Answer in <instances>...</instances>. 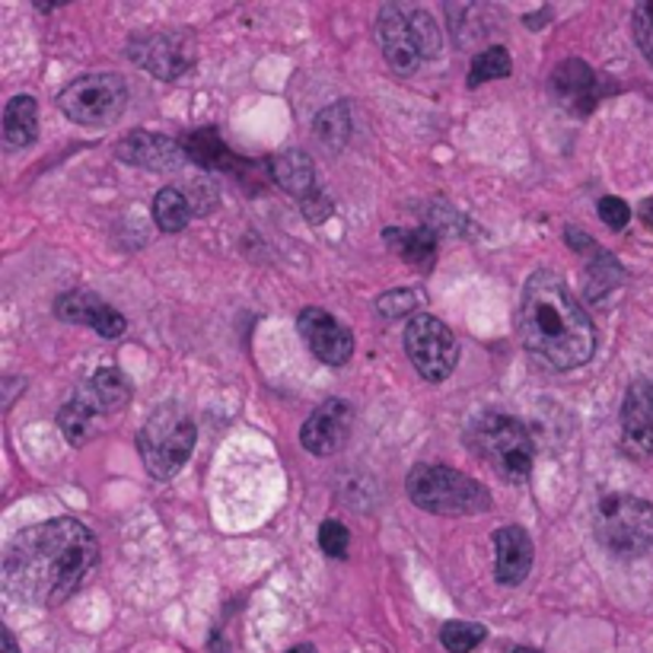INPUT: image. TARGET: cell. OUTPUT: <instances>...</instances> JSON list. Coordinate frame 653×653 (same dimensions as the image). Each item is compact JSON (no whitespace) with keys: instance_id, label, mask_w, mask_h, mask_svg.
Returning <instances> with one entry per match:
<instances>
[{"instance_id":"52a82bcc","label":"cell","mask_w":653,"mask_h":653,"mask_svg":"<svg viewBox=\"0 0 653 653\" xmlns=\"http://www.w3.org/2000/svg\"><path fill=\"white\" fill-rule=\"evenodd\" d=\"M61 113L86 128H106L128 109V84L118 74H84L57 96Z\"/></svg>"},{"instance_id":"8d00e7d4","label":"cell","mask_w":653,"mask_h":653,"mask_svg":"<svg viewBox=\"0 0 653 653\" xmlns=\"http://www.w3.org/2000/svg\"><path fill=\"white\" fill-rule=\"evenodd\" d=\"M3 653H20L17 651V644H13V638H10L7 631H3Z\"/></svg>"},{"instance_id":"5b68a950","label":"cell","mask_w":653,"mask_h":653,"mask_svg":"<svg viewBox=\"0 0 653 653\" xmlns=\"http://www.w3.org/2000/svg\"><path fill=\"white\" fill-rule=\"evenodd\" d=\"M472 447L488 459V465L511 484L529 482L536 443L523 421L501 411H484L469 427Z\"/></svg>"},{"instance_id":"484cf974","label":"cell","mask_w":653,"mask_h":653,"mask_svg":"<svg viewBox=\"0 0 653 653\" xmlns=\"http://www.w3.org/2000/svg\"><path fill=\"white\" fill-rule=\"evenodd\" d=\"M351 109L347 103H335V106H325L322 113L315 115V138L322 147L329 150H341L344 143L351 141Z\"/></svg>"},{"instance_id":"7a4b0ae2","label":"cell","mask_w":653,"mask_h":653,"mask_svg":"<svg viewBox=\"0 0 653 653\" xmlns=\"http://www.w3.org/2000/svg\"><path fill=\"white\" fill-rule=\"evenodd\" d=\"M520 335L526 351L552 370L584 367L597 351L590 315L555 271H536L523 287Z\"/></svg>"},{"instance_id":"f546056e","label":"cell","mask_w":653,"mask_h":653,"mask_svg":"<svg viewBox=\"0 0 653 653\" xmlns=\"http://www.w3.org/2000/svg\"><path fill=\"white\" fill-rule=\"evenodd\" d=\"M418 307V293L415 290H386L379 300H376V313L386 322H396V319H405L408 313H415Z\"/></svg>"},{"instance_id":"f1b7e54d","label":"cell","mask_w":653,"mask_h":653,"mask_svg":"<svg viewBox=\"0 0 653 653\" xmlns=\"http://www.w3.org/2000/svg\"><path fill=\"white\" fill-rule=\"evenodd\" d=\"M484 638H488V628L479 622H447L440 628V644L450 653L475 651Z\"/></svg>"},{"instance_id":"3957f363","label":"cell","mask_w":653,"mask_h":653,"mask_svg":"<svg viewBox=\"0 0 653 653\" xmlns=\"http://www.w3.org/2000/svg\"><path fill=\"white\" fill-rule=\"evenodd\" d=\"M405 488L415 507L437 516H479L491 511V494L482 482L440 462H418L408 472Z\"/></svg>"},{"instance_id":"9a60e30c","label":"cell","mask_w":653,"mask_h":653,"mask_svg":"<svg viewBox=\"0 0 653 653\" xmlns=\"http://www.w3.org/2000/svg\"><path fill=\"white\" fill-rule=\"evenodd\" d=\"M351 405L344 398L322 402L300 430V443L313 456H335L351 433Z\"/></svg>"},{"instance_id":"44dd1931","label":"cell","mask_w":653,"mask_h":653,"mask_svg":"<svg viewBox=\"0 0 653 653\" xmlns=\"http://www.w3.org/2000/svg\"><path fill=\"white\" fill-rule=\"evenodd\" d=\"M39 135V106L32 96H13L3 109V141L10 147H29Z\"/></svg>"},{"instance_id":"4dcf8cb0","label":"cell","mask_w":653,"mask_h":653,"mask_svg":"<svg viewBox=\"0 0 653 653\" xmlns=\"http://www.w3.org/2000/svg\"><path fill=\"white\" fill-rule=\"evenodd\" d=\"M347 529H344V523L339 520H325L322 526H319V545H322V552L329 555V558H335V561H344L347 558Z\"/></svg>"},{"instance_id":"d6986e66","label":"cell","mask_w":653,"mask_h":653,"mask_svg":"<svg viewBox=\"0 0 653 653\" xmlns=\"http://www.w3.org/2000/svg\"><path fill=\"white\" fill-rule=\"evenodd\" d=\"M271 179L290 192V195H297V199H310L315 195L319 189H315V167L313 160L303 153V150H297V147H290V150H281V153H275L271 157Z\"/></svg>"},{"instance_id":"4fadbf2b","label":"cell","mask_w":653,"mask_h":653,"mask_svg":"<svg viewBox=\"0 0 653 653\" xmlns=\"http://www.w3.org/2000/svg\"><path fill=\"white\" fill-rule=\"evenodd\" d=\"M548 86H552L555 103L565 106L574 115H590L597 109L599 99H602V81H599V74L587 61H577V57L558 64L552 71Z\"/></svg>"},{"instance_id":"e575fe53","label":"cell","mask_w":653,"mask_h":653,"mask_svg":"<svg viewBox=\"0 0 653 653\" xmlns=\"http://www.w3.org/2000/svg\"><path fill=\"white\" fill-rule=\"evenodd\" d=\"M23 386H26L23 379H7V383H3V389H7V393H3V408L13 405V398H17V393H20Z\"/></svg>"},{"instance_id":"6da1fadb","label":"cell","mask_w":653,"mask_h":653,"mask_svg":"<svg viewBox=\"0 0 653 653\" xmlns=\"http://www.w3.org/2000/svg\"><path fill=\"white\" fill-rule=\"evenodd\" d=\"M96 539L81 520L57 516L23 529L3 552V587L32 606H61L96 565Z\"/></svg>"},{"instance_id":"74e56055","label":"cell","mask_w":653,"mask_h":653,"mask_svg":"<svg viewBox=\"0 0 653 653\" xmlns=\"http://www.w3.org/2000/svg\"><path fill=\"white\" fill-rule=\"evenodd\" d=\"M287 653H319V651H315L313 644H297L293 651H287Z\"/></svg>"},{"instance_id":"1f68e13d","label":"cell","mask_w":653,"mask_h":653,"mask_svg":"<svg viewBox=\"0 0 653 653\" xmlns=\"http://www.w3.org/2000/svg\"><path fill=\"white\" fill-rule=\"evenodd\" d=\"M634 39H638L644 57L653 64V0L634 7Z\"/></svg>"},{"instance_id":"30bf717a","label":"cell","mask_w":653,"mask_h":653,"mask_svg":"<svg viewBox=\"0 0 653 653\" xmlns=\"http://www.w3.org/2000/svg\"><path fill=\"white\" fill-rule=\"evenodd\" d=\"M297 329L307 341V347L315 357L329 367H344L354 357V335L347 325H341L339 319L319 307H307L297 315Z\"/></svg>"},{"instance_id":"8fae6325","label":"cell","mask_w":653,"mask_h":653,"mask_svg":"<svg viewBox=\"0 0 653 653\" xmlns=\"http://www.w3.org/2000/svg\"><path fill=\"white\" fill-rule=\"evenodd\" d=\"M128 57L157 81H179L192 67V49L170 32H150L131 39Z\"/></svg>"},{"instance_id":"5bb4252c","label":"cell","mask_w":653,"mask_h":653,"mask_svg":"<svg viewBox=\"0 0 653 653\" xmlns=\"http://www.w3.org/2000/svg\"><path fill=\"white\" fill-rule=\"evenodd\" d=\"M115 157L121 163H131V167H141V170L172 172L185 163V147H182V141H172L167 135L131 131L115 143Z\"/></svg>"},{"instance_id":"83f0119b","label":"cell","mask_w":653,"mask_h":653,"mask_svg":"<svg viewBox=\"0 0 653 653\" xmlns=\"http://www.w3.org/2000/svg\"><path fill=\"white\" fill-rule=\"evenodd\" d=\"M408 23H411V32H415V42L421 49V57H437L440 49H443V35H440V26L433 20V13H427L421 7H408Z\"/></svg>"},{"instance_id":"9c48e42d","label":"cell","mask_w":653,"mask_h":653,"mask_svg":"<svg viewBox=\"0 0 653 653\" xmlns=\"http://www.w3.org/2000/svg\"><path fill=\"white\" fill-rule=\"evenodd\" d=\"M376 45H379L383 57L389 61V67L402 77L415 74L418 64L425 61L418 42H415L411 23H408V7H402V3H383L379 7V13H376Z\"/></svg>"},{"instance_id":"d6a6232c","label":"cell","mask_w":653,"mask_h":653,"mask_svg":"<svg viewBox=\"0 0 653 653\" xmlns=\"http://www.w3.org/2000/svg\"><path fill=\"white\" fill-rule=\"evenodd\" d=\"M599 221L612 229H625L631 221V207L622 199H602L599 201Z\"/></svg>"},{"instance_id":"7402d4cb","label":"cell","mask_w":653,"mask_h":653,"mask_svg":"<svg viewBox=\"0 0 653 653\" xmlns=\"http://www.w3.org/2000/svg\"><path fill=\"white\" fill-rule=\"evenodd\" d=\"M182 147H185V157L195 160L204 170H229L233 163V153L229 147L221 141L217 128H199V131H189L182 138Z\"/></svg>"},{"instance_id":"7c38bea8","label":"cell","mask_w":653,"mask_h":653,"mask_svg":"<svg viewBox=\"0 0 653 653\" xmlns=\"http://www.w3.org/2000/svg\"><path fill=\"white\" fill-rule=\"evenodd\" d=\"M622 447L634 459L653 456V376H641L628 386L622 402Z\"/></svg>"},{"instance_id":"e0dca14e","label":"cell","mask_w":653,"mask_h":653,"mask_svg":"<svg viewBox=\"0 0 653 653\" xmlns=\"http://www.w3.org/2000/svg\"><path fill=\"white\" fill-rule=\"evenodd\" d=\"M494 555H497L494 577L504 587H520L529 577L533 561H536V548L523 526H501L494 533Z\"/></svg>"},{"instance_id":"2e32d148","label":"cell","mask_w":653,"mask_h":653,"mask_svg":"<svg viewBox=\"0 0 653 653\" xmlns=\"http://www.w3.org/2000/svg\"><path fill=\"white\" fill-rule=\"evenodd\" d=\"M55 315L71 325H89L99 339H118L128 329L125 315L89 290H71V293L57 297Z\"/></svg>"},{"instance_id":"ba28073f","label":"cell","mask_w":653,"mask_h":653,"mask_svg":"<svg viewBox=\"0 0 653 653\" xmlns=\"http://www.w3.org/2000/svg\"><path fill=\"white\" fill-rule=\"evenodd\" d=\"M405 354L427 383H443L456 370L459 344L443 319L421 313L405 329Z\"/></svg>"},{"instance_id":"f35d334b","label":"cell","mask_w":653,"mask_h":653,"mask_svg":"<svg viewBox=\"0 0 653 653\" xmlns=\"http://www.w3.org/2000/svg\"><path fill=\"white\" fill-rule=\"evenodd\" d=\"M511 653H539V651H529V647H513Z\"/></svg>"},{"instance_id":"d590c367","label":"cell","mask_w":653,"mask_h":653,"mask_svg":"<svg viewBox=\"0 0 653 653\" xmlns=\"http://www.w3.org/2000/svg\"><path fill=\"white\" fill-rule=\"evenodd\" d=\"M641 221L653 229V199H647L644 204H641Z\"/></svg>"},{"instance_id":"836d02e7","label":"cell","mask_w":653,"mask_h":653,"mask_svg":"<svg viewBox=\"0 0 653 653\" xmlns=\"http://www.w3.org/2000/svg\"><path fill=\"white\" fill-rule=\"evenodd\" d=\"M300 207H303V217H307V221H313V224H322V221L332 214V204H329V199H325L322 192H315V195H310V199L300 201Z\"/></svg>"},{"instance_id":"d4e9b609","label":"cell","mask_w":653,"mask_h":653,"mask_svg":"<svg viewBox=\"0 0 653 653\" xmlns=\"http://www.w3.org/2000/svg\"><path fill=\"white\" fill-rule=\"evenodd\" d=\"M96 411L86 405L84 398H71L61 411H57V427H61V433H64V440L71 443V447H84L86 440L93 437V430H96Z\"/></svg>"},{"instance_id":"ffe728a7","label":"cell","mask_w":653,"mask_h":653,"mask_svg":"<svg viewBox=\"0 0 653 653\" xmlns=\"http://www.w3.org/2000/svg\"><path fill=\"white\" fill-rule=\"evenodd\" d=\"M81 398L96 415H115V411H121L131 402V383H128V376L121 370H96L93 379L84 386Z\"/></svg>"},{"instance_id":"8992f818","label":"cell","mask_w":653,"mask_h":653,"mask_svg":"<svg viewBox=\"0 0 653 653\" xmlns=\"http://www.w3.org/2000/svg\"><path fill=\"white\" fill-rule=\"evenodd\" d=\"M593 533L615 558H644L653 552V504L634 494H609L597 504Z\"/></svg>"},{"instance_id":"cb8c5ba5","label":"cell","mask_w":653,"mask_h":653,"mask_svg":"<svg viewBox=\"0 0 653 653\" xmlns=\"http://www.w3.org/2000/svg\"><path fill=\"white\" fill-rule=\"evenodd\" d=\"M153 221L163 233H182L192 221V201L179 189H160L153 199Z\"/></svg>"},{"instance_id":"277c9868","label":"cell","mask_w":653,"mask_h":653,"mask_svg":"<svg viewBox=\"0 0 653 653\" xmlns=\"http://www.w3.org/2000/svg\"><path fill=\"white\" fill-rule=\"evenodd\" d=\"M195 440H199V430H195L192 415L179 408L175 402L160 405L138 433V453L143 459V469L160 482L179 475L195 450Z\"/></svg>"},{"instance_id":"603a6c76","label":"cell","mask_w":653,"mask_h":653,"mask_svg":"<svg viewBox=\"0 0 653 653\" xmlns=\"http://www.w3.org/2000/svg\"><path fill=\"white\" fill-rule=\"evenodd\" d=\"M386 243L396 249L398 256L418 268H430L437 258V233L430 227L425 229H386Z\"/></svg>"},{"instance_id":"4316f807","label":"cell","mask_w":653,"mask_h":653,"mask_svg":"<svg viewBox=\"0 0 653 653\" xmlns=\"http://www.w3.org/2000/svg\"><path fill=\"white\" fill-rule=\"evenodd\" d=\"M513 61L511 52L504 45H491L475 55L472 67H469V86H482L484 81H504L511 77Z\"/></svg>"},{"instance_id":"ac0fdd59","label":"cell","mask_w":653,"mask_h":653,"mask_svg":"<svg viewBox=\"0 0 653 653\" xmlns=\"http://www.w3.org/2000/svg\"><path fill=\"white\" fill-rule=\"evenodd\" d=\"M565 239H568L570 249H577L580 256L590 258V268H587V300H602L606 293H612L615 287L625 281V268L619 265V258L609 256L593 236L580 233L577 227H568Z\"/></svg>"}]
</instances>
